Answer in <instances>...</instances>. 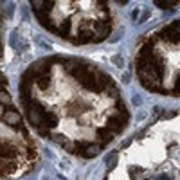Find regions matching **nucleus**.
Here are the masks:
<instances>
[{"mask_svg":"<svg viewBox=\"0 0 180 180\" xmlns=\"http://www.w3.org/2000/svg\"><path fill=\"white\" fill-rule=\"evenodd\" d=\"M45 115H47V112H45V110L38 105V103H31V105L27 106V119H29V122H31L34 128L43 126Z\"/></svg>","mask_w":180,"mask_h":180,"instance_id":"f257e3e1","label":"nucleus"},{"mask_svg":"<svg viewBox=\"0 0 180 180\" xmlns=\"http://www.w3.org/2000/svg\"><path fill=\"white\" fill-rule=\"evenodd\" d=\"M110 22L108 20H99L92 23V33H94V42H103V40H106L108 36H110Z\"/></svg>","mask_w":180,"mask_h":180,"instance_id":"f03ea898","label":"nucleus"},{"mask_svg":"<svg viewBox=\"0 0 180 180\" xmlns=\"http://www.w3.org/2000/svg\"><path fill=\"white\" fill-rule=\"evenodd\" d=\"M124 126H126V117H124V115L117 114V115H110V117H108L106 128L112 130L114 133H117V131H122V130H124Z\"/></svg>","mask_w":180,"mask_h":180,"instance_id":"7ed1b4c3","label":"nucleus"},{"mask_svg":"<svg viewBox=\"0 0 180 180\" xmlns=\"http://www.w3.org/2000/svg\"><path fill=\"white\" fill-rule=\"evenodd\" d=\"M95 72H97V69H95L94 72H90V74H88V76L83 79V81H81V85L85 86L86 90H90V92H101V90H103V86H101L99 81H97Z\"/></svg>","mask_w":180,"mask_h":180,"instance_id":"20e7f679","label":"nucleus"},{"mask_svg":"<svg viewBox=\"0 0 180 180\" xmlns=\"http://www.w3.org/2000/svg\"><path fill=\"white\" fill-rule=\"evenodd\" d=\"M2 121L6 122V124H9V126L18 128V124L22 122V117H20V114H18V110L11 106L7 112H4V114H2Z\"/></svg>","mask_w":180,"mask_h":180,"instance_id":"39448f33","label":"nucleus"},{"mask_svg":"<svg viewBox=\"0 0 180 180\" xmlns=\"http://www.w3.org/2000/svg\"><path fill=\"white\" fill-rule=\"evenodd\" d=\"M31 6H33V11L38 13V11H50L52 6H54V2H43V0H33L31 2Z\"/></svg>","mask_w":180,"mask_h":180,"instance_id":"423d86ee","label":"nucleus"},{"mask_svg":"<svg viewBox=\"0 0 180 180\" xmlns=\"http://www.w3.org/2000/svg\"><path fill=\"white\" fill-rule=\"evenodd\" d=\"M95 133H97V137H99L101 142H105V144H108L112 139H114V131H112V130H108L106 126H105V128H97V130H95Z\"/></svg>","mask_w":180,"mask_h":180,"instance_id":"0eeeda50","label":"nucleus"},{"mask_svg":"<svg viewBox=\"0 0 180 180\" xmlns=\"http://www.w3.org/2000/svg\"><path fill=\"white\" fill-rule=\"evenodd\" d=\"M43 126L45 128H49V130H54L58 126V117L56 114H52V112H47V115H45V121H43Z\"/></svg>","mask_w":180,"mask_h":180,"instance_id":"6e6552de","label":"nucleus"},{"mask_svg":"<svg viewBox=\"0 0 180 180\" xmlns=\"http://www.w3.org/2000/svg\"><path fill=\"white\" fill-rule=\"evenodd\" d=\"M99 151H101V148L97 146V144H86L85 151H83V157H85V158H92V157H95Z\"/></svg>","mask_w":180,"mask_h":180,"instance_id":"1a4fd4ad","label":"nucleus"},{"mask_svg":"<svg viewBox=\"0 0 180 180\" xmlns=\"http://www.w3.org/2000/svg\"><path fill=\"white\" fill-rule=\"evenodd\" d=\"M56 33H58L59 36H63V38H69V34H70V20L61 22V25L58 27Z\"/></svg>","mask_w":180,"mask_h":180,"instance_id":"9d476101","label":"nucleus"},{"mask_svg":"<svg viewBox=\"0 0 180 180\" xmlns=\"http://www.w3.org/2000/svg\"><path fill=\"white\" fill-rule=\"evenodd\" d=\"M2 158H14L16 157V151L11 148V146H6V142H2Z\"/></svg>","mask_w":180,"mask_h":180,"instance_id":"9b49d317","label":"nucleus"},{"mask_svg":"<svg viewBox=\"0 0 180 180\" xmlns=\"http://www.w3.org/2000/svg\"><path fill=\"white\" fill-rule=\"evenodd\" d=\"M36 83H38V86L42 88V90H47L50 86V78H49V74H45V76H40V78L36 79Z\"/></svg>","mask_w":180,"mask_h":180,"instance_id":"f8f14e48","label":"nucleus"},{"mask_svg":"<svg viewBox=\"0 0 180 180\" xmlns=\"http://www.w3.org/2000/svg\"><path fill=\"white\" fill-rule=\"evenodd\" d=\"M115 108H117V112L121 115H124L126 119H128V112H126V106H124V103H122L121 99H117V103H115Z\"/></svg>","mask_w":180,"mask_h":180,"instance_id":"ddd939ff","label":"nucleus"},{"mask_svg":"<svg viewBox=\"0 0 180 180\" xmlns=\"http://www.w3.org/2000/svg\"><path fill=\"white\" fill-rule=\"evenodd\" d=\"M50 139H52L54 142L61 144V146H69V141H67V139H65L63 135H59V133H58V135H50Z\"/></svg>","mask_w":180,"mask_h":180,"instance_id":"4468645a","label":"nucleus"},{"mask_svg":"<svg viewBox=\"0 0 180 180\" xmlns=\"http://www.w3.org/2000/svg\"><path fill=\"white\" fill-rule=\"evenodd\" d=\"M115 160H117V153H110V155H108L106 157V164L110 166V169H112V167H115Z\"/></svg>","mask_w":180,"mask_h":180,"instance_id":"2eb2a0df","label":"nucleus"},{"mask_svg":"<svg viewBox=\"0 0 180 180\" xmlns=\"http://www.w3.org/2000/svg\"><path fill=\"white\" fill-rule=\"evenodd\" d=\"M0 101H2V106H6V105H9V103H11V95L2 90V92H0Z\"/></svg>","mask_w":180,"mask_h":180,"instance_id":"dca6fc26","label":"nucleus"},{"mask_svg":"<svg viewBox=\"0 0 180 180\" xmlns=\"http://www.w3.org/2000/svg\"><path fill=\"white\" fill-rule=\"evenodd\" d=\"M177 4H180V2H160V0H157V2H155V6L162 7V9H166V7H171V6H177Z\"/></svg>","mask_w":180,"mask_h":180,"instance_id":"f3484780","label":"nucleus"},{"mask_svg":"<svg viewBox=\"0 0 180 180\" xmlns=\"http://www.w3.org/2000/svg\"><path fill=\"white\" fill-rule=\"evenodd\" d=\"M175 95H180V74L177 76V81H175V90H173Z\"/></svg>","mask_w":180,"mask_h":180,"instance_id":"a211bd4d","label":"nucleus"},{"mask_svg":"<svg viewBox=\"0 0 180 180\" xmlns=\"http://www.w3.org/2000/svg\"><path fill=\"white\" fill-rule=\"evenodd\" d=\"M36 130H38V133H40V135H43V137L49 135V131H50V130H49V128H45V126H38Z\"/></svg>","mask_w":180,"mask_h":180,"instance_id":"6ab92c4d","label":"nucleus"},{"mask_svg":"<svg viewBox=\"0 0 180 180\" xmlns=\"http://www.w3.org/2000/svg\"><path fill=\"white\" fill-rule=\"evenodd\" d=\"M112 61H114L117 67H122V61H121V58H119V56H114V58H112Z\"/></svg>","mask_w":180,"mask_h":180,"instance_id":"aec40b11","label":"nucleus"},{"mask_svg":"<svg viewBox=\"0 0 180 180\" xmlns=\"http://www.w3.org/2000/svg\"><path fill=\"white\" fill-rule=\"evenodd\" d=\"M133 105H135V106H139V105H141V103H142V101H141V97H139V95H133Z\"/></svg>","mask_w":180,"mask_h":180,"instance_id":"412c9836","label":"nucleus"},{"mask_svg":"<svg viewBox=\"0 0 180 180\" xmlns=\"http://www.w3.org/2000/svg\"><path fill=\"white\" fill-rule=\"evenodd\" d=\"M137 16H139V9H135V11L131 13V18H133V20H137Z\"/></svg>","mask_w":180,"mask_h":180,"instance_id":"4be33fe9","label":"nucleus"},{"mask_svg":"<svg viewBox=\"0 0 180 180\" xmlns=\"http://www.w3.org/2000/svg\"><path fill=\"white\" fill-rule=\"evenodd\" d=\"M148 16H150V11H146V13L142 14V18H141V22H144V20H146V18H148Z\"/></svg>","mask_w":180,"mask_h":180,"instance_id":"5701e85b","label":"nucleus"},{"mask_svg":"<svg viewBox=\"0 0 180 180\" xmlns=\"http://www.w3.org/2000/svg\"><path fill=\"white\" fill-rule=\"evenodd\" d=\"M173 25L178 29V33H180V20H177V22H173Z\"/></svg>","mask_w":180,"mask_h":180,"instance_id":"b1692460","label":"nucleus"},{"mask_svg":"<svg viewBox=\"0 0 180 180\" xmlns=\"http://www.w3.org/2000/svg\"><path fill=\"white\" fill-rule=\"evenodd\" d=\"M160 180H171V178H169L167 175H162V177H160Z\"/></svg>","mask_w":180,"mask_h":180,"instance_id":"393cba45","label":"nucleus"}]
</instances>
